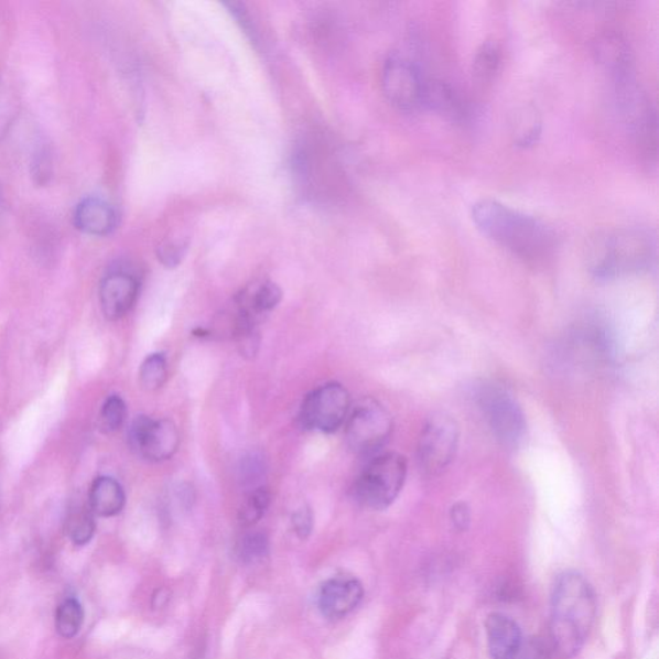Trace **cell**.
Listing matches in <instances>:
<instances>
[{"mask_svg":"<svg viewBox=\"0 0 659 659\" xmlns=\"http://www.w3.org/2000/svg\"><path fill=\"white\" fill-rule=\"evenodd\" d=\"M186 244L180 241H165L160 245L158 256L166 267L173 268L181 263L183 257H185Z\"/></svg>","mask_w":659,"mask_h":659,"instance_id":"obj_30","label":"cell"},{"mask_svg":"<svg viewBox=\"0 0 659 659\" xmlns=\"http://www.w3.org/2000/svg\"><path fill=\"white\" fill-rule=\"evenodd\" d=\"M421 107L455 122H463L467 118V106L463 97L451 84L439 79H425Z\"/></svg>","mask_w":659,"mask_h":659,"instance_id":"obj_16","label":"cell"},{"mask_svg":"<svg viewBox=\"0 0 659 659\" xmlns=\"http://www.w3.org/2000/svg\"><path fill=\"white\" fill-rule=\"evenodd\" d=\"M596 615V597L576 571L559 574L551 593L550 635L559 655L572 658L584 647Z\"/></svg>","mask_w":659,"mask_h":659,"instance_id":"obj_2","label":"cell"},{"mask_svg":"<svg viewBox=\"0 0 659 659\" xmlns=\"http://www.w3.org/2000/svg\"><path fill=\"white\" fill-rule=\"evenodd\" d=\"M2 96H3V88H2V83H0V102H2Z\"/></svg>","mask_w":659,"mask_h":659,"instance_id":"obj_34","label":"cell"},{"mask_svg":"<svg viewBox=\"0 0 659 659\" xmlns=\"http://www.w3.org/2000/svg\"><path fill=\"white\" fill-rule=\"evenodd\" d=\"M618 105L636 145L647 160L657 159V115L633 74L616 79Z\"/></svg>","mask_w":659,"mask_h":659,"instance_id":"obj_6","label":"cell"},{"mask_svg":"<svg viewBox=\"0 0 659 659\" xmlns=\"http://www.w3.org/2000/svg\"><path fill=\"white\" fill-rule=\"evenodd\" d=\"M96 522L90 508L74 507L67 517V532L75 545L84 547L94 539Z\"/></svg>","mask_w":659,"mask_h":659,"instance_id":"obj_23","label":"cell"},{"mask_svg":"<svg viewBox=\"0 0 659 659\" xmlns=\"http://www.w3.org/2000/svg\"><path fill=\"white\" fill-rule=\"evenodd\" d=\"M486 633L493 659H517L523 636L515 619L503 613H490L486 620Z\"/></svg>","mask_w":659,"mask_h":659,"instance_id":"obj_14","label":"cell"},{"mask_svg":"<svg viewBox=\"0 0 659 659\" xmlns=\"http://www.w3.org/2000/svg\"><path fill=\"white\" fill-rule=\"evenodd\" d=\"M3 206H4V198H3V194H2V188H0V214H2V212H3Z\"/></svg>","mask_w":659,"mask_h":659,"instance_id":"obj_33","label":"cell"},{"mask_svg":"<svg viewBox=\"0 0 659 659\" xmlns=\"http://www.w3.org/2000/svg\"><path fill=\"white\" fill-rule=\"evenodd\" d=\"M291 525L299 539H309L313 528V512L309 507H302L298 509L293 518H291Z\"/></svg>","mask_w":659,"mask_h":659,"instance_id":"obj_31","label":"cell"},{"mask_svg":"<svg viewBox=\"0 0 659 659\" xmlns=\"http://www.w3.org/2000/svg\"><path fill=\"white\" fill-rule=\"evenodd\" d=\"M472 218L489 240L530 262H539L557 249L558 236L553 227L495 198L475 203Z\"/></svg>","mask_w":659,"mask_h":659,"instance_id":"obj_1","label":"cell"},{"mask_svg":"<svg viewBox=\"0 0 659 659\" xmlns=\"http://www.w3.org/2000/svg\"><path fill=\"white\" fill-rule=\"evenodd\" d=\"M126 507V493L120 483L111 477H98L91 485L89 508L94 515L111 518Z\"/></svg>","mask_w":659,"mask_h":659,"instance_id":"obj_18","label":"cell"},{"mask_svg":"<svg viewBox=\"0 0 659 659\" xmlns=\"http://www.w3.org/2000/svg\"><path fill=\"white\" fill-rule=\"evenodd\" d=\"M53 160L51 151L45 145L36 149L32 159V175L36 185L44 186L52 180Z\"/></svg>","mask_w":659,"mask_h":659,"instance_id":"obj_29","label":"cell"},{"mask_svg":"<svg viewBox=\"0 0 659 659\" xmlns=\"http://www.w3.org/2000/svg\"><path fill=\"white\" fill-rule=\"evenodd\" d=\"M425 78L417 64L398 53L390 55L382 66L381 87L396 109L411 112L423 105Z\"/></svg>","mask_w":659,"mask_h":659,"instance_id":"obj_10","label":"cell"},{"mask_svg":"<svg viewBox=\"0 0 659 659\" xmlns=\"http://www.w3.org/2000/svg\"><path fill=\"white\" fill-rule=\"evenodd\" d=\"M501 47L496 41H486L475 52L472 73L474 79L479 83H487L495 78L501 65Z\"/></svg>","mask_w":659,"mask_h":659,"instance_id":"obj_20","label":"cell"},{"mask_svg":"<svg viewBox=\"0 0 659 659\" xmlns=\"http://www.w3.org/2000/svg\"><path fill=\"white\" fill-rule=\"evenodd\" d=\"M128 439L138 456L153 463L172 458L180 447L179 429L166 419L138 417L129 428Z\"/></svg>","mask_w":659,"mask_h":659,"instance_id":"obj_11","label":"cell"},{"mask_svg":"<svg viewBox=\"0 0 659 659\" xmlns=\"http://www.w3.org/2000/svg\"><path fill=\"white\" fill-rule=\"evenodd\" d=\"M127 418V404L119 396H110L105 401L99 413V426L102 432L111 434L118 432Z\"/></svg>","mask_w":659,"mask_h":659,"instance_id":"obj_26","label":"cell"},{"mask_svg":"<svg viewBox=\"0 0 659 659\" xmlns=\"http://www.w3.org/2000/svg\"><path fill=\"white\" fill-rule=\"evenodd\" d=\"M270 505V489L264 486L251 489L239 511L240 523L245 527L257 525L264 517Z\"/></svg>","mask_w":659,"mask_h":659,"instance_id":"obj_24","label":"cell"},{"mask_svg":"<svg viewBox=\"0 0 659 659\" xmlns=\"http://www.w3.org/2000/svg\"><path fill=\"white\" fill-rule=\"evenodd\" d=\"M268 548H270V543L264 533L251 532L244 536L237 547V555L245 564L257 563L268 554Z\"/></svg>","mask_w":659,"mask_h":659,"instance_id":"obj_27","label":"cell"},{"mask_svg":"<svg viewBox=\"0 0 659 659\" xmlns=\"http://www.w3.org/2000/svg\"><path fill=\"white\" fill-rule=\"evenodd\" d=\"M282 299L281 289L274 282L255 283L236 298L237 311L259 321L278 306Z\"/></svg>","mask_w":659,"mask_h":659,"instance_id":"obj_17","label":"cell"},{"mask_svg":"<svg viewBox=\"0 0 659 659\" xmlns=\"http://www.w3.org/2000/svg\"><path fill=\"white\" fill-rule=\"evenodd\" d=\"M451 519L452 522H454L455 527L458 528V530H464V528H466L467 525H469V509H467L465 504L455 505V507L451 510Z\"/></svg>","mask_w":659,"mask_h":659,"instance_id":"obj_32","label":"cell"},{"mask_svg":"<svg viewBox=\"0 0 659 659\" xmlns=\"http://www.w3.org/2000/svg\"><path fill=\"white\" fill-rule=\"evenodd\" d=\"M656 256V235L644 227H619L596 234L587 248L590 271L601 280L648 270Z\"/></svg>","mask_w":659,"mask_h":659,"instance_id":"obj_3","label":"cell"},{"mask_svg":"<svg viewBox=\"0 0 659 659\" xmlns=\"http://www.w3.org/2000/svg\"><path fill=\"white\" fill-rule=\"evenodd\" d=\"M140 278L132 268L127 266L111 268L99 287V303L104 316L110 321L127 316L140 295Z\"/></svg>","mask_w":659,"mask_h":659,"instance_id":"obj_12","label":"cell"},{"mask_svg":"<svg viewBox=\"0 0 659 659\" xmlns=\"http://www.w3.org/2000/svg\"><path fill=\"white\" fill-rule=\"evenodd\" d=\"M393 433V419L372 398H366L350 410L346 421L348 447L357 455L371 456L385 447Z\"/></svg>","mask_w":659,"mask_h":659,"instance_id":"obj_7","label":"cell"},{"mask_svg":"<svg viewBox=\"0 0 659 659\" xmlns=\"http://www.w3.org/2000/svg\"><path fill=\"white\" fill-rule=\"evenodd\" d=\"M363 597L364 586L357 579L335 577L321 586L318 607L325 617L339 619L354 612L363 602Z\"/></svg>","mask_w":659,"mask_h":659,"instance_id":"obj_13","label":"cell"},{"mask_svg":"<svg viewBox=\"0 0 659 659\" xmlns=\"http://www.w3.org/2000/svg\"><path fill=\"white\" fill-rule=\"evenodd\" d=\"M477 402L495 439L504 447H519L526 439L527 421L515 396L496 382H485L478 389Z\"/></svg>","mask_w":659,"mask_h":659,"instance_id":"obj_5","label":"cell"},{"mask_svg":"<svg viewBox=\"0 0 659 659\" xmlns=\"http://www.w3.org/2000/svg\"><path fill=\"white\" fill-rule=\"evenodd\" d=\"M239 472L242 486L252 487V489L260 487L259 483L266 475L264 457L258 452H251L241 460Z\"/></svg>","mask_w":659,"mask_h":659,"instance_id":"obj_28","label":"cell"},{"mask_svg":"<svg viewBox=\"0 0 659 659\" xmlns=\"http://www.w3.org/2000/svg\"><path fill=\"white\" fill-rule=\"evenodd\" d=\"M84 623V611L82 604L68 597L58 605L56 612V630L61 638L73 639L79 634Z\"/></svg>","mask_w":659,"mask_h":659,"instance_id":"obj_22","label":"cell"},{"mask_svg":"<svg viewBox=\"0 0 659 659\" xmlns=\"http://www.w3.org/2000/svg\"><path fill=\"white\" fill-rule=\"evenodd\" d=\"M117 209L101 197H87L74 212V225L80 233L90 236H107L118 227Z\"/></svg>","mask_w":659,"mask_h":659,"instance_id":"obj_15","label":"cell"},{"mask_svg":"<svg viewBox=\"0 0 659 659\" xmlns=\"http://www.w3.org/2000/svg\"><path fill=\"white\" fill-rule=\"evenodd\" d=\"M597 60L615 79L633 73L631 55L627 44L616 35H604L596 44Z\"/></svg>","mask_w":659,"mask_h":659,"instance_id":"obj_19","label":"cell"},{"mask_svg":"<svg viewBox=\"0 0 659 659\" xmlns=\"http://www.w3.org/2000/svg\"><path fill=\"white\" fill-rule=\"evenodd\" d=\"M460 429L454 418L435 413L421 431L418 444L420 469L428 475L441 474L455 458Z\"/></svg>","mask_w":659,"mask_h":659,"instance_id":"obj_8","label":"cell"},{"mask_svg":"<svg viewBox=\"0 0 659 659\" xmlns=\"http://www.w3.org/2000/svg\"><path fill=\"white\" fill-rule=\"evenodd\" d=\"M515 142L519 148H530L539 141L541 136V118L536 107L528 105L520 109L516 115Z\"/></svg>","mask_w":659,"mask_h":659,"instance_id":"obj_21","label":"cell"},{"mask_svg":"<svg viewBox=\"0 0 659 659\" xmlns=\"http://www.w3.org/2000/svg\"><path fill=\"white\" fill-rule=\"evenodd\" d=\"M168 364L164 355L155 354L144 359L140 369V385L148 392H155L165 385Z\"/></svg>","mask_w":659,"mask_h":659,"instance_id":"obj_25","label":"cell"},{"mask_svg":"<svg viewBox=\"0 0 659 659\" xmlns=\"http://www.w3.org/2000/svg\"><path fill=\"white\" fill-rule=\"evenodd\" d=\"M406 477H408L406 458L396 452H387L370 460L358 475L352 494L364 508L385 510L401 494Z\"/></svg>","mask_w":659,"mask_h":659,"instance_id":"obj_4","label":"cell"},{"mask_svg":"<svg viewBox=\"0 0 659 659\" xmlns=\"http://www.w3.org/2000/svg\"><path fill=\"white\" fill-rule=\"evenodd\" d=\"M349 412L348 390L338 382H330L305 397L299 420L309 431L334 433L346 424Z\"/></svg>","mask_w":659,"mask_h":659,"instance_id":"obj_9","label":"cell"}]
</instances>
